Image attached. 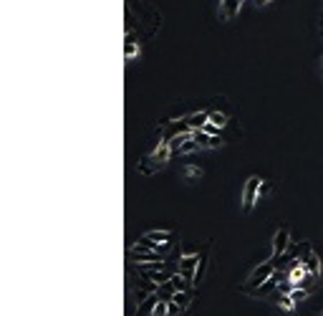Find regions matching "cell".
I'll return each mask as SVG.
<instances>
[{
	"label": "cell",
	"instance_id": "cell-18",
	"mask_svg": "<svg viewBox=\"0 0 323 316\" xmlns=\"http://www.w3.org/2000/svg\"><path fill=\"white\" fill-rule=\"evenodd\" d=\"M308 296H311V291H306V288H293V291H290V299H293L295 304H303Z\"/></svg>",
	"mask_w": 323,
	"mask_h": 316
},
{
	"label": "cell",
	"instance_id": "cell-1",
	"mask_svg": "<svg viewBox=\"0 0 323 316\" xmlns=\"http://www.w3.org/2000/svg\"><path fill=\"white\" fill-rule=\"evenodd\" d=\"M169 157H175V155H172V147H169V144H164V142H162V144H157V150L142 159L139 172H142V175H154L157 170H162V167L169 162Z\"/></svg>",
	"mask_w": 323,
	"mask_h": 316
},
{
	"label": "cell",
	"instance_id": "cell-22",
	"mask_svg": "<svg viewBox=\"0 0 323 316\" xmlns=\"http://www.w3.org/2000/svg\"><path fill=\"white\" fill-rule=\"evenodd\" d=\"M265 3H270V0H255V5H265Z\"/></svg>",
	"mask_w": 323,
	"mask_h": 316
},
{
	"label": "cell",
	"instance_id": "cell-3",
	"mask_svg": "<svg viewBox=\"0 0 323 316\" xmlns=\"http://www.w3.org/2000/svg\"><path fill=\"white\" fill-rule=\"evenodd\" d=\"M260 187H263L260 177H250L245 182V190H243V210H245V213H250L252 205L257 202V198H260Z\"/></svg>",
	"mask_w": 323,
	"mask_h": 316
},
{
	"label": "cell",
	"instance_id": "cell-10",
	"mask_svg": "<svg viewBox=\"0 0 323 316\" xmlns=\"http://www.w3.org/2000/svg\"><path fill=\"white\" fill-rule=\"evenodd\" d=\"M300 263H303V268H306L308 273H316V276H321V261H318L316 253H308L306 258H300Z\"/></svg>",
	"mask_w": 323,
	"mask_h": 316
},
{
	"label": "cell",
	"instance_id": "cell-4",
	"mask_svg": "<svg viewBox=\"0 0 323 316\" xmlns=\"http://www.w3.org/2000/svg\"><path fill=\"white\" fill-rule=\"evenodd\" d=\"M288 248H290V230L281 228L273 236V256H286Z\"/></svg>",
	"mask_w": 323,
	"mask_h": 316
},
{
	"label": "cell",
	"instance_id": "cell-2",
	"mask_svg": "<svg viewBox=\"0 0 323 316\" xmlns=\"http://www.w3.org/2000/svg\"><path fill=\"white\" fill-rule=\"evenodd\" d=\"M278 271V266H275V261H273V256L265 261V263H260L257 266L250 276H248V281H245V286H243V291H248V288H255V286H260V283H265L273 273Z\"/></svg>",
	"mask_w": 323,
	"mask_h": 316
},
{
	"label": "cell",
	"instance_id": "cell-11",
	"mask_svg": "<svg viewBox=\"0 0 323 316\" xmlns=\"http://www.w3.org/2000/svg\"><path fill=\"white\" fill-rule=\"evenodd\" d=\"M169 283L175 286V291H192V281L189 278H184L182 273H172V278H169Z\"/></svg>",
	"mask_w": 323,
	"mask_h": 316
},
{
	"label": "cell",
	"instance_id": "cell-20",
	"mask_svg": "<svg viewBox=\"0 0 323 316\" xmlns=\"http://www.w3.org/2000/svg\"><path fill=\"white\" fill-rule=\"evenodd\" d=\"M202 129H205L207 134H212V137H220V126H217V124H212V121H207Z\"/></svg>",
	"mask_w": 323,
	"mask_h": 316
},
{
	"label": "cell",
	"instance_id": "cell-23",
	"mask_svg": "<svg viewBox=\"0 0 323 316\" xmlns=\"http://www.w3.org/2000/svg\"><path fill=\"white\" fill-rule=\"evenodd\" d=\"M321 66H323V61H321Z\"/></svg>",
	"mask_w": 323,
	"mask_h": 316
},
{
	"label": "cell",
	"instance_id": "cell-19",
	"mask_svg": "<svg viewBox=\"0 0 323 316\" xmlns=\"http://www.w3.org/2000/svg\"><path fill=\"white\" fill-rule=\"evenodd\" d=\"M167 314H169V301H159L152 311V316H167Z\"/></svg>",
	"mask_w": 323,
	"mask_h": 316
},
{
	"label": "cell",
	"instance_id": "cell-13",
	"mask_svg": "<svg viewBox=\"0 0 323 316\" xmlns=\"http://www.w3.org/2000/svg\"><path fill=\"white\" fill-rule=\"evenodd\" d=\"M273 301H275L278 306H281L283 311H293V309L298 306V304L290 299V293H286V296H283V293H275V296H273Z\"/></svg>",
	"mask_w": 323,
	"mask_h": 316
},
{
	"label": "cell",
	"instance_id": "cell-5",
	"mask_svg": "<svg viewBox=\"0 0 323 316\" xmlns=\"http://www.w3.org/2000/svg\"><path fill=\"white\" fill-rule=\"evenodd\" d=\"M197 263H200V256L197 253H192V256H184V258H179V268H177V273H182L184 278H195V271H197Z\"/></svg>",
	"mask_w": 323,
	"mask_h": 316
},
{
	"label": "cell",
	"instance_id": "cell-8",
	"mask_svg": "<svg viewBox=\"0 0 323 316\" xmlns=\"http://www.w3.org/2000/svg\"><path fill=\"white\" fill-rule=\"evenodd\" d=\"M240 8H243V0H220V15L225 20L235 18V15L240 13Z\"/></svg>",
	"mask_w": 323,
	"mask_h": 316
},
{
	"label": "cell",
	"instance_id": "cell-6",
	"mask_svg": "<svg viewBox=\"0 0 323 316\" xmlns=\"http://www.w3.org/2000/svg\"><path fill=\"white\" fill-rule=\"evenodd\" d=\"M192 137H195V142L200 144V150H215V147H222V137H212L205 129L192 132Z\"/></svg>",
	"mask_w": 323,
	"mask_h": 316
},
{
	"label": "cell",
	"instance_id": "cell-7",
	"mask_svg": "<svg viewBox=\"0 0 323 316\" xmlns=\"http://www.w3.org/2000/svg\"><path fill=\"white\" fill-rule=\"evenodd\" d=\"M184 121L189 124L192 132H197V129H202V126L210 121V109H207V112H192V114L184 117Z\"/></svg>",
	"mask_w": 323,
	"mask_h": 316
},
{
	"label": "cell",
	"instance_id": "cell-15",
	"mask_svg": "<svg viewBox=\"0 0 323 316\" xmlns=\"http://www.w3.org/2000/svg\"><path fill=\"white\" fill-rule=\"evenodd\" d=\"M210 121L217 124L220 129H222V126H227V121H230V114H225V112H220V109H210Z\"/></svg>",
	"mask_w": 323,
	"mask_h": 316
},
{
	"label": "cell",
	"instance_id": "cell-12",
	"mask_svg": "<svg viewBox=\"0 0 323 316\" xmlns=\"http://www.w3.org/2000/svg\"><path fill=\"white\" fill-rule=\"evenodd\" d=\"M207 261H210V248L202 253V258H200V263H197V271H195V278H192V283H200L202 281V276H205V271H207Z\"/></svg>",
	"mask_w": 323,
	"mask_h": 316
},
{
	"label": "cell",
	"instance_id": "cell-17",
	"mask_svg": "<svg viewBox=\"0 0 323 316\" xmlns=\"http://www.w3.org/2000/svg\"><path fill=\"white\" fill-rule=\"evenodd\" d=\"M172 301H175L177 306H182V309H187L192 304V291H177L175 296H172Z\"/></svg>",
	"mask_w": 323,
	"mask_h": 316
},
{
	"label": "cell",
	"instance_id": "cell-21",
	"mask_svg": "<svg viewBox=\"0 0 323 316\" xmlns=\"http://www.w3.org/2000/svg\"><path fill=\"white\" fill-rule=\"evenodd\" d=\"M187 177H202V170H197V167H187Z\"/></svg>",
	"mask_w": 323,
	"mask_h": 316
},
{
	"label": "cell",
	"instance_id": "cell-16",
	"mask_svg": "<svg viewBox=\"0 0 323 316\" xmlns=\"http://www.w3.org/2000/svg\"><path fill=\"white\" fill-rule=\"evenodd\" d=\"M175 293H177V291H175V286H172L169 281H167V283H159V288H157V296H159L162 301H172Z\"/></svg>",
	"mask_w": 323,
	"mask_h": 316
},
{
	"label": "cell",
	"instance_id": "cell-9",
	"mask_svg": "<svg viewBox=\"0 0 323 316\" xmlns=\"http://www.w3.org/2000/svg\"><path fill=\"white\" fill-rule=\"evenodd\" d=\"M137 56H139V40H134V36L129 33L126 40H124V58L132 61V58H137Z\"/></svg>",
	"mask_w": 323,
	"mask_h": 316
},
{
	"label": "cell",
	"instance_id": "cell-14",
	"mask_svg": "<svg viewBox=\"0 0 323 316\" xmlns=\"http://www.w3.org/2000/svg\"><path fill=\"white\" fill-rule=\"evenodd\" d=\"M152 240H157V243H175L177 240V236L175 233H167V230H152V233H146Z\"/></svg>",
	"mask_w": 323,
	"mask_h": 316
}]
</instances>
